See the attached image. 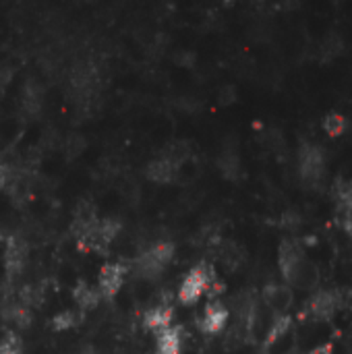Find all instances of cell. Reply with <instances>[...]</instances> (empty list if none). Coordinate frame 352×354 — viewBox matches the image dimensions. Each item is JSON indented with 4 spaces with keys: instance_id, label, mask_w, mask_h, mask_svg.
Listing matches in <instances>:
<instances>
[{
    "instance_id": "cell-1",
    "label": "cell",
    "mask_w": 352,
    "mask_h": 354,
    "mask_svg": "<svg viewBox=\"0 0 352 354\" xmlns=\"http://www.w3.org/2000/svg\"><path fill=\"white\" fill-rule=\"evenodd\" d=\"M120 224L112 218L100 220L93 209L79 212L73 220V236L81 251H104L118 236Z\"/></svg>"
},
{
    "instance_id": "cell-2",
    "label": "cell",
    "mask_w": 352,
    "mask_h": 354,
    "mask_svg": "<svg viewBox=\"0 0 352 354\" xmlns=\"http://www.w3.org/2000/svg\"><path fill=\"white\" fill-rule=\"evenodd\" d=\"M214 284V274L212 268L205 263H199L189 270V274L183 278L180 288H178V301L183 305H195Z\"/></svg>"
},
{
    "instance_id": "cell-3",
    "label": "cell",
    "mask_w": 352,
    "mask_h": 354,
    "mask_svg": "<svg viewBox=\"0 0 352 354\" xmlns=\"http://www.w3.org/2000/svg\"><path fill=\"white\" fill-rule=\"evenodd\" d=\"M174 245L168 243V241H162V243H156L154 247H149L147 251L141 253V257L137 259V272L145 278H156L160 276L166 266L174 259Z\"/></svg>"
},
{
    "instance_id": "cell-4",
    "label": "cell",
    "mask_w": 352,
    "mask_h": 354,
    "mask_svg": "<svg viewBox=\"0 0 352 354\" xmlns=\"http://www.w3.org/2000/svg\"><path fill=\"white\" fill-rule=\"evenodd\" d=\"M307 259H305V253L303 249L293 243V241H286L280 245V251H278V266H280V272H282V278L290 284H297V278L301 274V270L305 268Z\"/></svg>"
},
{
    "instance_id": "cell-5",
    "label": "cell",
    "mask_w": 352,
    "mask_h": 354,
    "mask_svg": "<svg viewBox=\"0 0 352 354\" xmlns=\"http://www.w3.org/2000/svg\"><path fill=\"white\" fill-rule=\"evenodd\" d=\"M127 274H129V268L120 261H114V263H106L100 274H98V292L102 299H114L124 280H127Z\"/></svg>"
},
{
    "instance_id": "cell-6",
    "label": "cell",
    "mask_w": 352,
    "mask_h": 354,
    "mask_svg": "<svg viewBox=\"0 0 352 354\" xmlns=\"http://www.w3.org/2000/svg\"><path fill=\"white\" fill-rule=\"evenodd\" d=\"M299 170L301 176L309 183H317L326 172V158L317 145H303L299 151Z\"/></svg>"
},
{
    "instance_id": "cell-7",
    "label": "cell",
    "mask_w": 352,
    "mask_h": 354,
    "mask_svg": "<svg viewBox=\"0 0 352 354\" xmlns=\"http://www.w3.org/2000/svg\"><path fill=\"white\" fill-rule=\"evenodd\" d=\"M180 174V160L174 153H162L147 164V178L158 185L174 183Z\"/></svg>"
},
{
    "instance_id": "cell-8",
    "label": "cell",
    "mask_w": 352,
    "mask_h": 354,
    "mask_svg": "<svg viewBox=\"0 0 352 354\" xmlns=\"http://www.w3.org/2000/svg\"><path fill=\"white\" fill-rule=\"evenodd\" d=\"M27 257H29V249L27 245L21 241V239H8L6 243V249H4V266H6V272L10 276L15 274H21L27 266Z\"/></svg>"
},
{
    "instance_id": "cell-9",
    "label": "cell",
    "mask_w": 352,
    "mask_h": 354,
    "mask_svg": "<svg viewBox=\"0 0 352 354\" xmlns=\"http://www.w3.org/2000/svg\"><path fill=\"white\" fill-rule=\"evenodd\" d=\"M342 307V292H334V290H324V292H317L313 299H311V313L317 317V319H330L338 309Z\"/></svg>"
},
{
    "instance_id": "cell-10",
    "label": "cell",
    "mask_w": 352,
    "mask_h": 354,
    "mask_svg": "<svg viewBox=\"0 0 352 354\" xmlns=\"http://www.w3.org/2000/svg\"><path fill=\"white\" fill-rule=\"evenodd\" d=\"M226 324H228V309H226L222 303L214 301V303H210V305L205 307L203 317H201V322H199V328H201L205 334L214 336V334H220V332L226 328Z\"/></svg>"
},
{
    "instance_id": "cell-11",
    "label": "cell",
    "mask_w": 352,
    "mask_h": 354,
    "mask_svg": "<svg viewBox=\"0 0 352 354\" xmlns=\"http://www.w3.org/2000/svg\"><path fill=\"white\" fill-rule=\"evenodd\" d=\"M172 317H174L172 307H168V305H156L149 311H145L143 326H145V330H151V332L160 334V332L172 328Z\"/></svg>"
},
{
    "instance_id": "cell-12",
    "label": "cell",
    "mask_w": 352,
    "mask_h": 354,
    "mask_svg": "<svg viewBox=\"0 0 352 354\" xmlns=\"http://www.w3.org/2000/svg\"><path fill=\"white\" fill-rule=\"evenodd\" d=\"M183 348V334L178 328H168L158 334L156 351L158 354H180Z\"/></svg>"
},
{
    "instance_id": "cell-13",
    "label": "cell",
    "mask_w": 352,
    "mask_h": 354,
    "mask_svg": "<svg viewBox=\"0 0 352 354\" xmlns=\"http://www.w3.org/2000/svg\"><path fill=\"white\" fill-rule=\"evenodd\" d=\"M73 299H75V303H77V307H79L81 311H91V309H95L98 303L102 301L98 288L89 286L87 282H79V284L75 286Z\"/></svg>"
},
{
    "instance_id": "cell-14",
    "label": "cell",
    "mask_w": 352,
    "mask_h": 354,
    "mask_svg": "<svg viewBox=\"0 0 352 354\" xmlns=\"http://www.w3.org/2000/svg\"><path fill=\"white\" fill-rule=\"evenodd\" d=\"M266 301L268 305H272L274 309H286L290 305V292L284 286H270L266 290Z\"/></svg>"
},
{
    "instance_id": "cell-15",
    "label": "cell",
    "mask_w": 352,
    "mask_h": 354,
    "mask_svg": "<svg viewBox=\"0 0 352 354\" xmlns=\"http://www.w3.org/2000/svg\"><path fill=\"white\" fill-rule=\"evenodd\" d=\"M334 199L338 203V207L344 212V209H351L352 207V180H338L336 183V189H334Z\"/></svg>"
},
{
    "instance_id": "cell-16",
    "label": "cell",
    "mask_w": 352,
    "mask_h": 354,
    "mask_svg": "<svg viewBox=\"0 0 352 354\" xmlns=\"http://www.w3.org/2000/svg\"><path fill=\"white\" fill-rule=\"evenodd\" d=\"M23 340L15 332H6L0 336V354H21Z\"/></svg>"
},
{
    "instance_id": "cell-17",
    "label": "cell",
    "mask_w": 352,
    "mask_h": 354,
    "mask_svg": "<svg viewBox=\"0 0 352 354\" xmlns=\"http://www.w3.org/2000/svg\"><path fill=\"white\" fill-rule=\"evenodd\" d=\"M79 319H81V315H79L77 311H62V313H58V315L54 317L52 326H54L58 332H66V330L79 326Z\"/></svg>"
},
{
    "instance_id": "cell-18",
    "label": "cell",
    "mask_w": 352,
    "mask_h": 354,
    "mask_svg": "<svg viewBox=\"0 0 352 354\" xmlns=\"http://www.w3.org/2000/svg\"><path fill=\"white\" fill-rule=\"evenodd\" d=\"M288 330H290V317H288V315H278V317H276V322H274V326H272V330H270L268 344H272V342L280 340Z\"/></svg>"
},
{
    "instance_id": "cell-19",
    "label": "cell",
    "mask_w": 352,
    "mask_h": 354,
    "mask_svg": "<svg viewBox=\"0 0 352 354\" xmlns=\"http://www.w3.org/2000/svg\"><path fill=\"white\" fill-rule=\"evenodd\" d=\"M324 129L332 135V137H338V135H342L344 133V129H346V118L342 116V114H330L326 120H324Z\"/></svg>"
},
{
    "instance_id": "cell-20",
    "label": "cell",
    "mask_w": 352,
    "mask_h": 354,
    "mask_svg": "<svg viewBox=\"0 0 352 354\" xmlns=\"http://www.w3.org/2000/svg\"><path fill=\"white\" fill-rule=\"evenodd\" d=\"M342 224H344V230L349 232V236L352 239V207L342 212Z\"/></svg>"
},
{
    "instance_id": "cell-21",
    "label": "cell",
    "mask_w": 352,
    "mask_h": 354,
    "mask_svg": "<svg viewBox=\"0 0 352 354\" xmlns=\"http://www.w3.org/2000/svg\"><path fill=\"white\" fill-rule=\"evenodd\" d=\"M8 174H10V172H8V166L0 160V189L8 183Z\"/></svg>"
}]
</instances>
